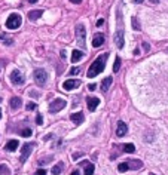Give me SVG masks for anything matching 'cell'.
Segmentation results:
<instances>
[{
  "label": "cell",
  "mask_w": 168,
  "mask_h": 175,
  "mask_svg": "<svg viewBox=\"0 0 168 175\" xmlns=\"http://www.w3.org/2000/svg\"><path fill=\"white\" fill-rule=\"evenodd\" d=\"M86 104H88V110H89V111H95V108L98 107V104H100V100L97 97H89L86 100Z\"/></svg>",
  "instance_id": "10"
},
{
  "label": "cell",
  "mask_w": 168,
  "mask_h": 175,
  "mask_svg": "<svg viewBox=\"0 0 168 175\" xmlns=\"http://www.w3.org/2000/svg\"><path fill=\"white\" fill-rule=\"evenodd\" d=\"M52 159H54V157H52V156H48V157H42L40 160H37V165H40V166H43V165H48V163H51V162H52Z\"/></svg>",
  "instance_id": "23"
},
{
  "label": "cell",
  "mask_w": 168,
  "mask_h": 175,
  "mask_svg": "<svg viewBox=\"0 0 168 175\" xmlns=\"http://www.w3.org/2000/svg\"><path fill=\"white\" fill-rule=\"evenodd\" d=\"M63 168H64V163H57L55 166H54V168H52V174H54V175H58V174H61V172H63Z\"/></svg>",
  "instance_id": "21"
},
{
  "label": "cell",
  "mask_w": 168,
  "mask_h": 175,
  "mask_svg": "<svg viewBox=\"0 0 168 175\" xmlns=\"http://www.w3.org/2000/svg\"><path fill=\"white\" fill-rule=\"evenodd\" d=\"M0 119H2V110H0Z\"/></svg>",
  "instance_id": "43"
},
{
  "label": "cell",
  "mask_w": 168,
  "mask_h": 175,
  "mask_svg": "<svg viewBox=\"0 0 168 175\" xmlns=\"http://www.w3.org/2000/svg\"><path fill=\"white\" fill-rule=\"evenodd\" d=\"M70 2H72V3H75V5H79V3L82 2V0H70Z\"/></svg>",
  "instance_id": "37"
},
{
  "label": "cell",
  "mask_w": 168,
  "mask_h": 175,
  "mask_svg": "<svg viewBox=\"0 0 168 175\" xmlns=\"http://www.w3.org/2000/svg\"><path fill=\"white\" fill-rule=\"evenodd\" d=\"M70 175H81V174H79V171H73V172L70 174Z\"/></svg>",
  "instance_id": "39"
},
{
  "label": "cell",
  "mask_w": 168,
  "mask_h": 175,
  "mask_svg": "<svg viewBox=\"0 0 168 175\" xmlns=\"http://www.w3.org/2000/svg\"><path fill=\"white\" fill-rule=\"evenodd\" d=\"M79 86H81V80H77V79H68V80H66L63 83V88L66 91H73Z\"/></svg>",
  "instance_id": "8"
},
{
  "label": "cell",
  "mask_w": 168,
  "mask_h": 175,
  "mask_svg": "<svg viewBox=\"0 0 168 175\" xmlns=\"http://www.w3.org/2000/svg\"><path fill=\"white\" fill-rule=\"evenodd\" d=\"M43 139H45V141H49V139H52V134H48L45 138H43Z\"/></svg>",
  "instance_id": "36"
},
{
  "label": "cell",
  "mask_w": 168,
  "mask_h": 175,
  "mask_svg": "<svg viewBox=\"0 0 168 175\" xmlns=\"http://www.w3.org/2000/svg\"><path fill=\"white\" fill-rule=\"evenodd\" d=\"M128 132V126L127 123H123V122H119L118 123V128H116V135L118 137H125Z\"/></svg>",
  "instance_id": "12"
},
{
  "label": "cell",
  "mask_w": 168,
  "mask_h": 175,
  "mask_svg": "<svg viewBox=\"0 0 168 175\" xmlns=\"http://www.w3.org/2000/svg\"><path fill=\"white\" fill-rule=\"evenodd\" d=\"M107 58H109V54H103L101 57L97 58L94 63L91 64L89 70H88V77L92 79L95 76H98L103 70H104V67H106V59H107Z\"/></svg>",
  "instance_id": "1"
},
{
  "label": "cell",
  "mask_w": 168,
  "mask_h": 175,
  "mask_svg": "<svg viewBox=\"0 0 168 175\" xmlns=\"http://www.w3.org/2000/svg\"><path fill=\"white\" fill-rule=\"evenodd\" d=\"M134 3H143V0H132Z\"/></svg>",
  "instance_id": "40"
},
{
  "label": "cell",
  "mask_w": 168,
  "mask_h": 175,
  "mask_svg": "<svg viewBox=\"0 0 168 175\" xmlns=\"http://www.w3.org/2000/svg\"><path fill=\"white\" fill-rule=\"evenodd\" d=\"M9 106H11V108H12V110L20 108V107L22 106V100H21L20 97H12V98H11V101H9Z\"/></svg>",
  "instance_id": "14"
},
{
  "label": "cell",
  "mask_w": 168,
  "mask_h": 175,
  "mask_svg": "<svg viewBox=\"0 0 168 175\" xmlns=\"http://www.w3.org/2000/svg\"><path fill=\"white\" fill-rule=\"evenodd\" d=\"M18 144H20V143L16 141V139H11V141L6 143V147H5V148H6L7 151H15L16 148H18Z\"/></svg>",
  "instance_id": "17"
},
{
  "label": "cell",
  "mask_w": 168,
  "mask_h": 175,
  "mask_svg": "<svg viewBox=\"0 0 168 175\" xmlns=\"http://www.w3.org/2000/svg\"><path fill=\"white\" fill-rule=\"evenodd\" d=\"M30 97H31V98H39V97H40V94L36 92V91H31V92H30Z\"/></svg>",
  "instance_id": "32"
},
{
  "label": "cell",
  "mask_w": 168,
  "mask_h": 175,
  "mask_svg": "<svg viewBox=\"0 0 168 175\" xmlns=\"http://www.w3.org/2000/svg\"><path fill=\"white\" fill-rule=\"evenodd\" d=\"M95 88H97V86H95V83H91L89 86H88V89H89V91H95Z\"/></svg>",
  "instance_id": "35"
},
{
  "label": "cell",
  "mask_w": 168,
  "mask_h": 175,
  "mask_svg": "<svg viewBox=\"0 0 168 175\" xmlns=\"http://www.w3.org/2000/svg\"><path fill=\"white\" fill-rule=\"evenodd\" d=\"M27 110H36V104H34V102H28L27 104Z\"/></svg>",
  "instance_id": "33"
},
{
  "label": "cell",
  "mask_w": 168,
  "mask_h": 175,
  "mask_svg": "<svg viewBox=\"0 0 168 175\" xmlns=\"http://www.w3.org/2000/svg\"><path fill=\"white\" fill-rule=\"evenodd\" d=\"M128 165H129V171H137V169H140L141 166H143V162L141 160H131V162H128Z\"/></svg>",
  "instance_id": "18"
},
{
  "label": "cell",
  "mask_w": 168,
  "mask_h": 175,
  "mask_svg": "<svg viewBox=\"0 0 168 175\" xmlns=\"http://www.w3.org/2000/svg\"><path fill=\"white\" fill-rule=\"evenodd\" d=\"M118 171H119V172H127V171H129V165H128V162H122V163H119Z\"/></svg>",
  "instance_id": "24"
},
{
  "label": "cell",
  "mask_w": 168,
  "mask_h": 175,
  "mask_svg": "<svg viewBox=\"0 0 168 175\" xmlns=\"http://www.w3.org/2000/svg\"><path fill=\"white\" fill-rule=\"evenodd\" d=\"M33 79H34V82H36V85L45 86V83L48 80V73L43 68H36L34 73H33Z\"/></svg>",
  "instance_id": "3"
},
{
  "label": "cell",
  "mask_w": 168,
  "mask_h": 175,
  "mask_svg": "<svg viewBox=\"0 0 168 175\" xmlns=\"http://www.w3.org/2000/svg\"><path fill=\"white\" fill-rule=\"evenodd\" d=\"M64 107H66V100L57 98V100H54V101L49 104V111L51 113H58L60 110H63Z\"/></svg>",
  "instance_id": "5"
},
{
  "label": "cell",
  "mask_w": 168,
  "mask_h": 175,
  "mask_svg": "<svg viewBox=\"0 0 168 175\" xmlns=\"http://www.w3.org/2000/svg\"><path fill=\"white\" fill-rule=\"evenodd\" d=\"M36 175H46V171L45 169H39V171H36Z\"/></svg>",
  "instance_id": "34"
},
{
  "label": "cell",
  "mask_w": 168,
  "mask_h": 175,
  "mask_svg": "<svg viewBox=\"0 0 168 175\" xmlns=\"http://www.w3.org/2000/svg\"><path fill=\"white\" fill-rule=\"evenodd\" d=\"M119 68H121V58L116 57V59H114V64H113V71L114 73L119 71Z\"/></svg>",
  "instance_id": "27"
},
{
  "label": "cell",
  "mask_w": 168,
  "mask_h": 175,
  "mask_svg": "<svg viewBox=\"0 0 168 175\" xmlns=\"http://www.w3.org/2000/svg\"><path fill=\"white\" fill-rule=\"evenodd\" d=\"M36 123H37V125H43V117H42V114H40V113L36 116Z\"/></svg>",
  "instance_id": "31"
},
{
  "label": "cell",
  "mask_w": 168,
  "mask_h": 175,
  "mask_svg": "<svg viewBox=\"0 0 168 175\" xmlns=\"http://www.w3.org/2000/svg\"><path fill=\"white\" fill-rule=\"evenodd\" d=\"M0 102H2V98H0Z\"/></svg>",
  "instance_id": "44"
},
{
  "label": "cell",
  "mask_w": 168,
  "mask_h": 175,
  "mask_svg": "<svg viewBox=\"0 0 168 175\" xmlns=\"http://www.w3.org/2000/svg\"><path fill=\"white\" fill-rule=\"evenodd\" d=\"M36 145V143H27V144H24V147H22V151H21V163H24V162H27V159H28V156H30V153H31V150H33V147Z\"/></svg>",
  "instance_id": "6"
},
{
  "label": "cell",
  "mask_w": 168,
  "mask_h": 175,
  "mask_svg": "<svg viewBox=\"0 0 168 175\" xmlns=\"http://www.w3.org/2000/svg\"><path fill=\"white\" fill-rule=\"evenodd\" d=\"M21 135H22V137H31V129H28V128L22 129V131H21Z\"/></svg>",
  "instance_id": "29"
},
{
  "label": "cell",
  "mask_w": 168,
  "mask_h": 175,
  "mask_svg": "<svg viewBox=\"0 0 168 175\" xmlns=\"http://www.w3.org/2000/svg\"><path fill=\"white\" fill-rule=\"evenodd\" d=\"M150 2H152V3H155V5H156V3H159V0H150Z\"/></svg>",
  "instance_id": "41"
},
{
  "label": "cell",
  "mask_w": 168,
  "mask_h": 175,
  "mask_svg": "<svg viewBox=\"0 0 168 175\" xmlns=\"http://www.w3.org/2000/svg\"><path fill=\"white\" fill-rule=\"evenodd\" d=\"M82 57H83V52L77 50V49L73 50V52H72V63H77V61H81Z\"/></svg>",
  "instance_id": "19"
},
{
  "label": "cell",
  "mask_w": 168,
  "mask_h": 175,
  "mask_svg": "<svg viewBox=\"0 0 168 175\" xmlns=\"http://www.w3.org/2000/svg\"><path fill=\"white\" fill-rule=\"evenodd\" d=\"M131 24H132V28H134L135 31H140L141 30V24H140V21H138L137 16H132V18H131Z\"/></svg>",
  "instance_id": "20"
},
{
  "label": "cell",
  "mask_w": 168,
  "mask_h": 175,
  "mask_svg": "<svg viewBox=\"0 0 168 175\" xmlns=\"http://www.w3.org/2000/svg\"><path fill=\"white\" fill-rule=\"evenodd\" d=\"M28 2H30V3H36V2H37V0H28Z\"/></svg>",
  "instance_id": "42"
},
{
  "label": "cell",
  "mask_w": 168,
  "mask_h": 175,
  "mask_svg": "<svg viewBox=\"0 0 168 175\" xmlns=\"http://www.w3.org/2000/svg\"><path fill=\"white\" fill-rule=\"evenodd\" d=\"M150 175H155V174H150Z\"/></svg>",
  "instance_id": "45"
},
{
  "label": "cell",
  "mask_w": 168,
  "mask_h": 175,
  "mask_svg": "<svg viewBox=\"0 0 168 175\" xmlns=\"http://www.w3.org/2000/svg\"><path fill=\"white\" fill-rule=\"evenodd\" d=\"M79 71H81V68H79V67H73V68H70L68 74H70V76H75V74H77Z\"/></svg>",
  "instance_id": "30"
},
{
  "label": "cell",
  "mask_w": 168,
  "mask_h": 175,
  "mask_svg": "<svg viewBox=\"0 0 168 175\" xmlns=\"http://www.w3.org/2000/svg\"><path fill=\"white\" fill-rule=\"evenodd\" d=\"M43 15V11L42 9H37V11H30L28 12V20L30 21H36V20H39L40 16Z\"/></svg>",
  "instance_id": "16"
},
{
  "label": "cell",
  "mask_w": 168,
  "mask_h": 175,
  "mask_svg": "<svg viewBox=\"0 0 168 175\" xmlns=\"http://www.w3.org/2000/svg\"><path fill=\"white\" fill-rule=\"evenodd\" d=\"M114 45H116L119 49L123 48V30L119 28L116 31V34H114Z\"/></svg>",
  "instance_id": "11"
},
{
  "label": "cell",
  "mask_w": 168,
  "mask_h": 175,
  "mask_svg": "<svg viewBox=\"0 0 168 175\" xmlns=\"http://www.w3.org/2000/svg\"><path fill=\"white\" fill-rule=\"evenodd\" d=\"M85 39H86L85 27H83L82 24H77L76 25V42H77V45L81 46V48H83V49H85V45H86Z\"/></svg>",
  "instance_id": "4"
},
{
  "label": "cell",
  "mask_w": 168,
  "mask_h": 175,
  "mask_svg": "<svg viewBox=\"0 0 168 175\" xmlns=\"http://www.w3.org/2000/svg\"><path fill=\"white\" fill-rule=\"evenodd\" d=\"M104 43V34L103 33H95L92 37V46L94 48H100Z\"/></svg>",
  "instance_id": "9"
},
{
  "label": "cell",
  "mask_w": 168,
  "mask_h": 175,
  "mask_svg": "<svg viewBox=\"0 0 168 175\" xmlns=\"http://www.w3.org/2000/svg\"><path fill=\"white\" fill-rule=\"evenodd\" d=\"M112 82H113V77H112V76H107V77H106L104 80L101 82V91H103V92H107V89L110 88Z\"/></svg>",
  "instance_id": "15"
},
{
  "label": "cell",
  "mask_w": 168,
  "mask_h": 175,
  "mask_svg": "<svg viewBox=\"0 0 168 175\" xmlns=\"http://www.w3.org/2000/svg\"><path fill=\"white\" fill-rule=\"evenodd\" d=\"M70 119H72V122L75 125H81V123H83V113H81V111L73 113V114L70 116Z\"/></svg>",
  "instance_id": "13"
},
{
  "label": "cell",
  "mask_w": 168,
  "mask_h": 175,
  "mask_svg": "<svg viewBox=\"0 0 168 175\" xmlns=\"http://www.w3.org/2000/svg\"><path fill=\"white\" fill-rule=\"evenodd\" d=\"M94 169H95V166H94L92 163H88V165L85 166V172H83V175H92V174H94Z\"/></svg>",
  "instance_id": "22"
},
{
  "label": "cell",
  "mask_w": 168,
  "mask_h": 175,
  "mask_svg": "<svg viewBox=\"0 0 168 175\" xmlns=\"http://www.w3.org/2000/svg\"><path fill=\"white\" fill-rule=\"evenodd\" d=\"M123 151H125V153H134L135 151L134 144H125V145H123Z\"/></svg>",
  "instance_id": "25"
},
{
  "label": "cell",
  "mask_w": 168,
  "mask_h": 175,
  "mask_svg": "<svg viewBox=\"0 0 168 175\" xmlns=\"http://www.w3.org/2000/svg\"><path fill=\"white\" fill-rule=\"evenodd\" d=\"M103 22H104L103 20H98V21H97V25H98V27H101V25H103Z\"/></svg>",
  "instance_id": "38"
},
{
  "label": "cell",
  "mask_w": 168,
  "mask_h": 175,
  "mask_svg": "<svg viewBox=\"0 0 168 175\" xmlns=\"http://www.w3.org/2000/svg\"><path fill=\"white\" fill-rule=\"evenodd\" d=\"M9 174H11V171L6 165H0V175H9Z\"/></svg>",
  "instance_id": "28"
},
{
  "label": "cell",
  "mask_w": 168,
  "mask_h": 175,
  "mask_svg": "<svg viewBox=\"0 0 168 175\" xmlns=\"http://www.w3.org/2000/svg\"><path fill=\"white\" fill-rule=\"evenodd\" d=\"M0 40H2L5 45H12L14 43V40L11 39V37H7V36H5V34H0Z\"/></svg>",
  "instance_id": "26"
},
{
  "label": "cell",
  "mask_w": 168,
  "mask_h": 175,
  "mask_svg": "<svg viewBox=\"0 0 168 175\" xmlns=\"http://www.w3.org/2000/svg\"><path fill=\"white\" fill-rule=\"evenodd\" d=\"M11 82L14 85H24L25 77H24V74L20 71V70H14V71L11 73Z\"/></svg>",
  "instance_id": "7"
},
{
  "label": "cell",
  "mask_w": 168,
  "mask_h": 175,
  "mask_svg": "<svg viewBox=\"0 0 168 175\" xmlns=\"http://www.w3.org/2000/svg\"><path fill=\"white\" fill-rule=\"evenodd\" d=\"M21 22H22L21 15H18V13H11L9 18L6 20V27L9 28V30H16V28H20Z\"/></svg>",
  "instance_id": "2"
}]
</instances>
